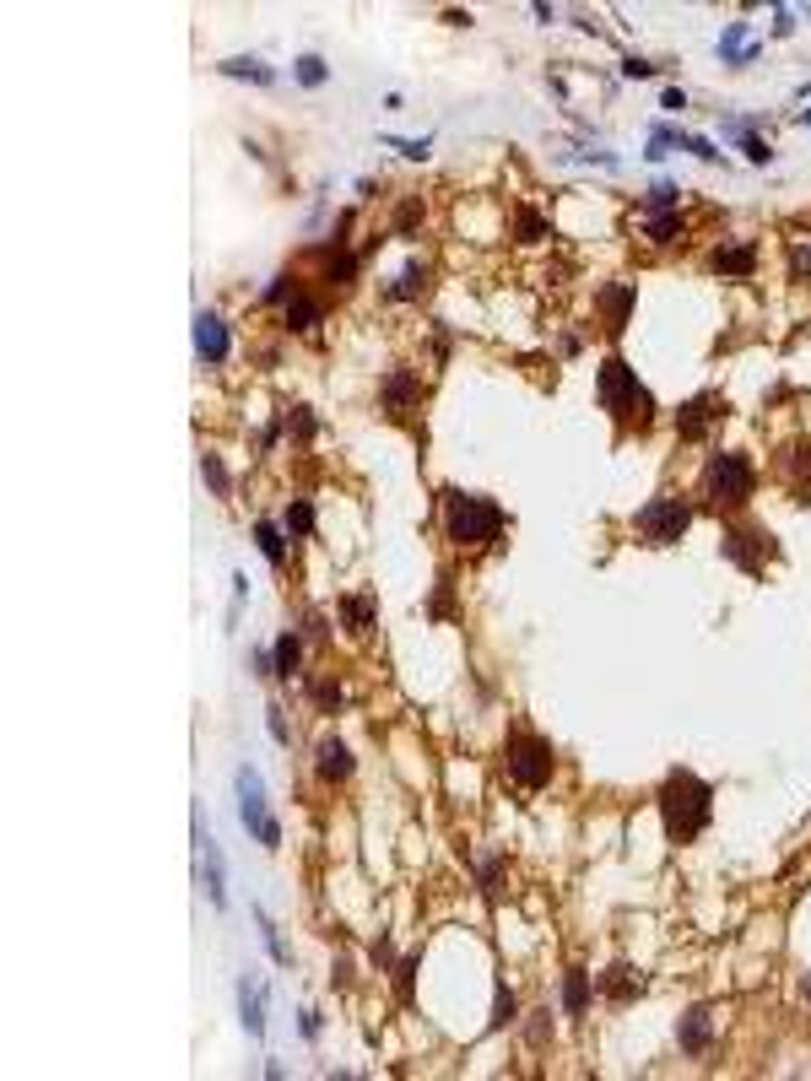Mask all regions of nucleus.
Instances as JSON below:
<instances>
[{
	"label": "nucleus",
	"mask_w": 811,
	"mask_h": 1081,
	"mask_svg": "<svg viewBox=\"0 0 811 1081\" xmlns=\"http://www.w3.org/2000/svg\"><path fill=\"white\" fill-rule=\"evenodd\" d=\"M655 806H660V822H666V838L682 849L714 822V784L698 779L693 768H671L666 784L655 790Z\"/></svg>",
	"instance_id": "obj_1"
},
{
	"label": "nucleus",
	"mask_w": 811,
	"mask_h": 1081,
	"mask_svg": "<svg viewBox=\"0 0 811 1081\" xmlns=\"http://www.w3.org/2000/svg\"><path fill=\"white\" fill-rule=\"evenodd\" d=\"M595 400H601V411H606L611 422H617V433H622V438H628V433L644 438L649 427H655V411H660V406H655V395L644 390V379H638V373H633L628 363H622L617 352H611L606 363L595 368Z\"/></svg>",
	"instance_id": "obj_2"
},
{
	"label": "nucleus",
	"mask_w": 811,
	"mask_h": 1081,
	"mask_svg": "<svg viewBox=\"0 0 811 1081\" xmlns=\"http://www.w3.org/2000/svg\"><path fill=\"white\" fill-rule=\"evenodd\" d=\"M698 492L714 514H741L757 492V465L741 455V449H714V455L703 460Z\"/></svg>",
	"instance_id": "obj_3"
},
{
	"label": "nucleus",
	"mask_w": 811,
	"mask_h": 1081,
	"mask_svg": "<svg viewBox=\"0 0 811 1081\" xmlns=\"http://www.w3.org/2000/svg\"><path fill=\"white\" fill-rule=\"evenodd\" d=\"M444 536L460 546V552H482L503 536V509L482 492H460L449 487L444 492Z\"/></svg>",
	"instance_id": "obj_4"
},
{
	"label": "nucleus",
	"mask_w": 811,
	"mask_h": 1081,
	"mask_svg": "<svg viewBox=\"0 0 811 1081\" xmlns=\"http://www.w3.org/2000/svg\"><path fill=\"white\" fill-rule=\"evenodd\" d=\"M503 773H509V784H520V790H547L552 773H557L552 741L525 730V725H514L509 736H503Z\"/></svg>",
	"instance_id": "obj_5"
},
{
	"label": "nucleus",
	"mask_w": 811,
	"mask_h": 1081,
	"mask_svg": "<svg viewBox=\"0 0 811 1081\" xmlns=\"http://www.w3.org/2000/svg\"><path fill=\"white\" fill-rule=\"evenodd\" d=\"M779 546H774V530L768 525H757V519H725V530H720V557L730 568H741L747 579H757V573L768 568V557H774Z\"/></svg>",
	"instance_id": "obj_6"
},
{
	"label": "nucleus",
	"mask_w": 811,
	"mask_h": 1081,
	"mask_svg": "<svg viewBox=\"0 0 811 1081\" xmlns=\"http://www.w3.org/2000/svg\"><path fill=\"white\" fill-rule=\"evenodd\" d=\"M633 530L644 546H676L693 530V503L676 498V492H660V498H649L644 509L633 514Z\"/></svg>",
	"instance_id": "obj_7"
},
{
	"label": "nucleus",
	"mask_w": 811,
	"mask_h": 1081,
	"mask_svg": "<svg viewBox=\"0 0 811 1081\" xmlns=\"http://www.w3.org/2000/svg\"><path fill=\"white\" fill-rule=\"evenodd\" d=\"M233 790H238V822L260 838V849H282V822L271 817V806H265V779L244 763L233 773Z\"/></svg>",
	"instance_id": "obj_8"
},
{
	"label": "nucleus",
	"mask_w": 811,
	"mask_h": 1081,
	"mask_svg": "<svg viewBox=\"0 0 811 1081\" xmlns=\"http://www.w3.org/2000/svg\"><path fill=\"white\" fill-rule=\"evenodd\" d=\"M347 228H352V217H341L336 233H330L325 244L309 249V260L319 265V282L336 287V292H347V287L357 282V265H363V255H357V249H347Z\"/></svg>",
	"instance_id": "obj_9"
},
{
	"label": "nucleus",
	"mask_w": 811,
	"mask_h": 1081,
	"mask_svg": "<svg viewBox=\"0 0 811 1081\" xmlns=\"http://www.w3.org/2000/svg\"><path fill=\"white\" fill-rule=\"evenodd\" d=\"M725 417H730V400L720 390H698L693 400L676 406V438H682V444H703Z\"/></svg>",
	"instance_id": "obj_10"
},
{
	"label": "nucleus",
	"mask_w": 811,
	"mask_h": 1081,
	"mask_svg": "<svg viewBox=\"0 0 811 1081\" xmlns=\"http://www.w3.org/2000/svg\"><path fill=\"white\" fill-rule=\"evenodd\" d=\"M774 476L779 487L790 492V503H811V438H795V444H784L774 455Z\"/></svg>",
	"instance_id": "obj_11"
},
{
	"label": "nucleus",
	"mask_w": 811,
	"mask_h": 1081,
	"mask_svg": "<svg viewBox=\"0 0 811 1081\" xmlns=\"http://www.w3.org/2000/svg\"><path fill=\"white\" fill-rule=\"evenodd\" d=\"M195 854H201V892L211 898V909H228V871H222V849L206 833L201 811H195Z\"/></svg>",
	"instance_id": "obj_12"
},
{
	"label": "nucleus",
	"mask_w": 811,
	"mask_h": 1081,
	"mask_svg": "<svg viewBox=\"0 0 811 1081\" xmlns=\"http://www.w3.org/2000/svg\"><path fill=\"white\" fill-rule=\"evenodd\" d=\"M417 400H422V379L411 368H390V373H384L379 406H384V417H390V422H406L411 411H417Z\"/></svg>",
	"instance_id": "obj_13"
},
{
	"label": "nucleus",
	"mask_w": 811,
	"mask_h": 1081,
	"mask_svg": "<svg viewBox=\"0 0 811 1081\" xmlns=\"http://www.w3.org/2000/svg\"><path fill=\"white\" fill-rule=\"evenodd\" d=\"M228 352H233V330H228V319L211 314V309H201V314H195V357L217 368V363H228Z\"/></svg>",
	"instance_id": "obj_14"
},
{
	"label": "nucleus",
	"mask_w": 811,
	"mask_h": 1081,
	"mask_svg": "<svg viewBox=\"0 0 811 1081\" xmlns=\"http://www.w3.org/2000/svg\"><path fill=\"white\" fill-rule=\"evenodd\" d=\"M595 303H601V319H606V336L617 341L622 330H628L633 319V303H638V287L633 282H606L601 292H595Z\"/></svg>",
	"instance_id": "obj_15"
},
{
	"label": "nucleus",
	"mask_w": 811,
	"mask_h": 1081,
	"mask_svg": "<svg viewBox=\"0 0 811 1081\" xmlns=\"http://www.w3.org/2000/svg\"><path fill=\"white\" fill-rule=\"evenodd\" d=\"M595 995H606L611 1006H633V1000L644 995V973L633 963H611L606 973H595Z\"/></svg>",
	"instance_id": "obj_16"
},
{
	"label": "nucleus",
	"mask_w": 811,
	"mask_h": 1081,
	"mask_svg": "<svg viewBox=\"0 0 811 1081\" xmlns=\"http://www.w3.org/2000/svg\"><path fill=\"white\" fill-rule=\"evenodd\" d=\"M352 768H357V763H352V746L341 741V736H325V741L314 746V773H319L325 784H347Z\"/></svg>",
	"instance_id": "obj_17"
},
{
	"label": "nucleus",
	"mask_w": 811,
	"mask_h": 1081,
	"mask_svg": "<svg viewBox=\"0 0 811 1081\" xmlns=\"http://www.w3.org/2000/svg\"><path fill=\"white\" fill-rule=\"evenodd\" d=\"M676 1044H682V1054H709L714 1049V1017L709 1006H687L682 1022H676Z\"/></svg>",
	"instance_id": "obj_18"
},
{
	"label": "nucleus",
	"mask_w": 811,
	"mask_h": 1081,
	"mask_svg": "<svg viewBox=\"0 0 811 1081\" xmlns=\"http://www.w3.org/2000/svg\"><path fill=\"white\" fill-rule=\"evenodd\" d=\"M709 271H720V276H741V282H747V276H757V244H752V238L720 244V249L709 255Z\"/></svg>",
	"instance_id": "obj_19"
},
{
	"label": "nucleus",
	"mask_w": 811,
	"mask_h": 1081,
	"mask_svg": "<svg viewBox=\"0 0 811 1081\" xmlns=\"http://www.w3.org/2000/svg\"><path fill=\"white\" fill-rule=\"evenodd\" d=\"M379 622V600L374 595H341V627H347L352 638H368Z\"/></svg>",
	"instance_id": "obj_20"
},
{
	"label": "nucleus",
	"mask_w": 811,
	"mask_h": 1081,
	"mask_svg": "<svg viewBox=\"0 0 811 1081\" xmlns=\"http://www.w3.org/2000/svg\"><path fill=\"white\" fill-rule=\"evenodd\" d=\"M590 1000H595V973L574 963V968L563 973V1011H568V1017H584Z\"/></svg>",
	"instance_id": "obj_21"
},
{
	"label": "nucleus",
	"mask_w": 811,
	"mask_h": 1081,
	"mask_svg": "<svg viewBox=\"0 0 811 1081\" xmlns=\"http://www.w3.org/2000/svg\"><path fill=\"white\" fill-rule=\"evenodd\" d=\"M282 319H287V330H298V336H309V330L319 325V319H325V303H319V298H314L309 287H298V292H292V303L282 309Z\"/></svg>",
	"instance_id": "obj_22"
},
{
	"label": "nucleus",
	"mask_w": 811,
	"mask_h": 1081,
	"mask_svg": "<svg viewBox=\"0 0 811 1081\" xmlns=\"http://www.w3.org/2000/svg\"><path fill=\"white\" fill-rule=\"evenodd\" d=\"M238 1022H244V1033L249 1038H260L265 1033V995H260V984L249 979H238Z\"/></svg>",
	"instance_id": "obj_23"
},
{
	"label": "nucleus",
	"mask_w": 811,
	"mask_h": 1081,
	"mask_svg": "<svg viewBox=\"0 0 811 1081\" xmlns=\"http://www.w3.org/2000/svg\"><path fill=\"white\" fill-rule=\"evenodd\" d=\"M428 282H433V271H428V265H422V260H411L406 271L395 276L390 287H384V298H390V303H417L422 292H428Z\"/></svg>",
	"instance_id": "obj_24"
},
{
	"label": "nucleus",
	"mask_w": 811,
	"mask_h": 1081,
	"mask_svg": "<svg viewBox=\"0 0 811 1081\" xmlns=\"http://www.w3.org/2000/svg\"><path fill=\"white\" fill-rule=\"evenodd\" d=\"M720 60H725V65H752V60H757V44H752L747 22H725V33H720Z\"/></svg>",
	"instance_id": "obj_25"
},
{
	"label": "nucleus",
	"mask_w": 811,
	"mask_h": 1081,
	"mask_svg": "<svg viewBox=\"0 0 811 1081\" xmlns=\"http://www.w3.org/2000/svg\"><path fill=\"white\" fill-rule=\"evenodd\" d=\"M271 660H276V682H292L298 676V665H303V633H287L276 638V649H271Z\"/></svg>",
	"instance_id": "obj_26"
},
{
	"label": "nucleus",
	"mask_w": 811,
	"mask_h": 1081,
	"mask_svg": "<svg viewBox=\"0 0 811 1081\" xmlns=\"http://www.w3.org/2000/svg\"><path fill=\"white\" fill-rule=\"evenodd\" d=\"M222 76H238V82H255V87H271L276 82V71L265 60H249V55H238V60H222L217 65Z\"/></svg>",
	"instance_id": "obj_27"
},
{
	"label": "nucleus",
	"mask_w": 811,
	"mask_h": 1081,
	"mask_svg": "<svg viewBox=\"0 0 811 1081\" xmlns=\"http://www.w3.org/2000/svg\"><path fill=\"white\" fill-rule=\"evenodd\" d=\"M255 925H260V936H265V952H271V963H276V968H292V946L282 941V930H276V919L265 914V909H255Z\"/></svg>",
	"instance_id": "obj_28"
},
{
	"label": "nucleus",
	"mask_w": 811,
	"mask_h": 1081,
	"mask_svg": "<svg viewBox=\"0 0 811 1081\" xmlns=\"http://www.w3.org/2000/svg\"><path fill=\"white\" fill-rule=\"evenodd\" d=\"M255 546L265 552V563H271V568L287 563V541H282V530H276L271 519H260V525H255Z\"/></svg>",
	"instance_id": "obj_29"
},
{
	"label": "nucleus",
	"mask_w": 811,
	"mask_h": 1081,
	"mask_svg": "<svg viewBox=\"0 0 811 1081\" xmlns=\"http://www.w3.org/2000/svg\"><path fill=\"white\" fill-rule=\"evenodd\" d=\"M514 233H520V244H541V238H552V222L541 217V211L520 206V211H514Z\"/></svg>",
	"instance_id": "obj_30"
},
{
	"label": "nucleus",
	"mask_w": 811,
	"mask_h": 1081,
	"mask_svg": "<svg viewBox=\"0 0 811 1081\" xmlns=\"http://www.w3.org/2000/svg\"><path fill=\"white\" fill-rule=\"evenodd\" d=\"M282 525H287V536H314V503L309 498H292L287 509H282Z\"/></svg>",
	"instance_id": "obj_31"
},
{
	"label": "nucleus",
	"mask_w": 811,
	"mask_h": 1081,
	"mask_svg": "<svg viewBox=\"0 0 811 1081\" xmlns=\"http://www.w3.org/2000/svg\"><path fill=\"white\" fill-rule=\"evenodd\" d=\"M417 968H422L417 952H406L401 963H395V1000H401V1006H411V995H417Z\"/></svg>",
	"instance_id": "obj_32"
},
{
	"label": "nucleus",
	"mask_w": 811,
	"mask_h": 1081,
	"mask_svg": "<svg viewBox=\"0 0 811 1081\" xmlns=\"http://www.w3.org/2000/svg\"><path fill=\"white\" fill-rule=\"evenodd\" d=\"M649 244H676V233H682V211H655V217L644 222Z\"/></svg>",
	"instance_id": "obj_33"
},
{
	"label": "nucleus",
	"mask_w": 811,
	"mask_h": 1081,
	"mask_svg": "<svg viewBox=\"0 0 811 1081\" xmlns=\"http://www.w3.org/2000/svg\"><path fill=\"white\" fill-rule=\"evenodd\" d=\"M676 206H682V190H676L671 179H655V184H649V195H644V211H649V217H655V211H676Z\"/></svg>",
	"instance_id": "obj_34"
},
{
	"label": "nucleus",
	"mask_w": 811,
	"mask_h": 1081,
	"mask_svg": "<svg viewBox=\"0 0 811 1081\" xmlns=\"http://www.w3.org/2000/svg\"><path fill=\"white\" fill-rule=\"evenodd\" d=\"M292 292H298V276H292V271H282V276H271V287L260 292V303H265V309H287V303H292Z\"/></svg>",
	"instance_id": "obj_35"
},
{
	"label": "nucleus",
	"mask_w": 811,
	"mask_h": 1081,
	"mask_svg": "<svg viewBox=\"0 0 811 1081\" xmlns=\"http://www.w3.org/2000/svg\"><path fill=\"white\" fill-rule=\"evenodd\" d=\"M309 698H314L319 714H336L341 703H347V692H341V682H330V676H325V682H309Z\"/></svg>",
	"instance_id": "obj_36"
},
{
	"label": "nucleus",
	"mask_w": 811,
	"mask_h": 1081,
	"mask_svg": "<svg viewBox=\"0 0 811 1081\" xmlns=\"http://www.w3.org/2000/svg\"><path fill=\"white\" fill-rule=\"evenodd\" d=\"M509 1022H520V1000H514V990H509V984H498V1000H493V1022H487V1027H493V1033H503V1027H509Z\"/></svg>",
	"instance_id": "obj_37"
},
{
	"label": "nucleus",
	"mask_w": 811,
	"mask_h": 1081,
	"mask_svg": "<svg viewBox=\"0 0 811 1081\" xmlns=\"http://www.w3.org/2000/svg\"><path fill=\"white\" fill-rule=\"evenodd\" d=\"M417 222H422V195H406L401 211H395V222H390V233L395 238H411V233H417Z\"/></svg>",
	"instance_id": "obj_38"
},
{
	"label": "nucleus",
	"mask_w": 811,
	"mask_h": 1081,
	"mask_svg": "<svg viewBox=\"0 0 811 1081\" xmlns=\"http://www.w3.org/2000/svg\"><path fill=\"white\" fill-rule=\"evenodd\" d=\"M282 422H287V433L298 438V444H309V438L319 433V417H314V406H292Z\"/></svg>",
	"instance_id": "obj_39"
},
{
	"label": "nucleus",
	"mask_w": 811,
	"mask_h": 1081,
	"mask_svg": "<svg viewBox=\"0 0 811 1081\" xmlns=\"http://www.w3.org/2000/svg\"><path fill=\"white\" fill-rule=\"evenodd\" d=\"M201 476L211 482V492H217V498H228V492H233V476H228V465H222L217 455H201Z\"/></svg>",
	"instance_id": "obj_40"
},
{
	"label": "nucleus",
	"mask_w": 811,
	"mask_h": 1081,
	"mask_svg": "<svg viewBox=\"0 0 811 1081\" xmlns=\"http://www.w3.org/2000/svg\"><path fill=\"white\" fill-rule=\"evenodd\" d=\"M547 1038H552V1006H541V1011H530V1022H525V1044L541 1049Z\"/></svg>",
	"instance_id": "obj_41"
},
{
	"label": "nucleus",
	"mask_w": 811,
	"mask_h": 1081,
	"mask_svg": "<svg viewBox=\"0 0 811 1081\" xmlns=\"http://www.w3.org/2000/svg\"><path fill=\"white\" fill-rule=\"evenodd\" d=\"M482 892L493 903L503 898V854H487V860H482Z\"/></svg>",
	"instance_id": "obj_42"
},
{
	"label": "nucleus",
	"mask_w": 811,
	"mask_h": 1081,
	"mask_svg": "<svg viewBox=\"0 0 811 1081\" xmlns=\"http://www.w3.org/2000/svg\"><path fill=\"white\" fill-rule=\"evenodd\" d=\"M265 730H271L276 746H292V725H287V709H282V703H271V709H265Z\"/></svg>",
	"instance_id": "obj_43"
},
{
	"label": "nucleus",
	"mask_w": 811,
	"mask_h": 1081,
	"mask_svg": "<svg viewBox=\"0 0 811 1081\" xmlns=\"http://www.w3.org/2000/svg\"><path fill=\"white\" fill-rule=\"evenodd\" d=\"M790 282H811V244L806 238L790 244Z\"/></svg>",
	"instance_id": "obj_44"
},
{
	"label": "nucleus",
	"mask_w": 811,
	"mask_h": 1081,
	"mask_svg": "<svg viewBox=\"0 0 811 1081\" xmlns=\"http://www.w3.org/2000/svg\"><path fill=\"white\" fill-rule=\"evenodd\" d=\"M325 76L330 71H325V60H319V55H298V82L303 87H325Z\"/></svg>",
	"instance_id": "obj_45"
},
{
	"label": "nucleus",
	"mask_w": 811,
	"mask_h": 1081,
	"mask_svg": "<svg viewBox=\"0 0 811 1081\" xmlns=\"http://www.w3.org/2000/svg\"><path fill=\"white\" fill-rule=\"evenodd\" d=\"M682 152L703 157V163H725V152H714V141H703V136H687V130H682Z\"/></svg>",
	"instance_id": "obj_46"
},
{
	"label": "nucleus",
	"mask_w": 811,
	"mask_h": 1081,
	"mask_svg": "<svg viewBox=\"0 0 811 1081\" xmlns=\"http://www.w3.org/2000/svg\"><path fill=\"white\" fill-rule=\"evenodd\" d=\"M384 146H395V152H401V157H417V163H422V157L433 152V141H428V136H422V141H401V136H384Z\"/></svg>",
	"instance_id": "obj_47"
},
{
	"label": "nucleus",
	"mask_w": 811,
	"mask_h": 1081,
	"mask_svg": "<svg viewBox=\"0 0 811 1081\" xmlns=\"http://www.w3.org/2000/svg\"><path fill=\"white\" fill-rule=\"evenodd\" d=\"M303 633H309L314 644H325V638H330V622L319 617V611H303Z\"/></svg>",
	"instance_id": "obj_48"
},
{
	"label": "nucleus",
	"mask_w": 811,
	"mask_h": 1081,
	"mask_svg": "<svg viewBox=\"0 0 811 1081\" xmlns=\"http://www.w3.org/2000/svg\"><path fill=\"white\" fill-rule=\"evenodd\" d=\"M622 76H633V82H644V76H655V65H649V60H638V55H628V60H622Z\"/></svg>",
	"instance_id": "obj_49"
},
{
	"label": "nucleus",
	"mask_w": 811,
	"mask_h": 1081,
	"mask_svg": "<svg viewBox=\"0 0 811 1081\" xmlns=\"http://www.w3.org/2000/svg\"><path fill=\"white\" fill-rule=\"evenodd\" d=\"M790 33H795V11L779 6V11H774V38H790Z\"/></svg>",
	"instance_id": "obj_50"
},
{
	"label": "nucleus",
	"mask_w": 811,
	"mask_h": 1081,
	"mask_svg": "<svg viewBox=\"0 0 811 1081\" xmlns=\"http://www.w3.org/2000/svg\"><path fill=\"white\" fill-rule=\"evenodd\" d=\"M660 109L682 114V109H687V92H682V87H666V98H660Z\"/></svg>",
	"instance_id": "obj_51"
},
{
	"label": "nucleus",
	"mask_w": 811,
	"mask_h": 1081,
	"mask_svg": "<svg viewBox=\"0 0 811 1081\" xmlns=\"http://www.w3.org/2000/svg\"><path fill=\"white\" fill-rule=\"evenodd\" d=\"M298 1027H303V1038H319V1011H303Z\"/></svg>",
	"instance_id": "obj_52"
},
{
	"label": "nucleus",
	"mask_w": 811,
	"mask_h": 1081,
	"mask_svg": "<svg viewBox=\"0 0 811 1081\" xmlns=\"http://www.w3.org/2000/svg\"><path fill=\"white\" fill-rule=\"evenodd\" d=\"M801 995H806V1000H811V973H806V984H801Z\"/></svg>",
	"instance_id": "obj_53"
},
{
	"label": "nucleus",
	"mask_w": 811,
	"mask_h": 1081,
	"mask_svg": "<svg viewBox=\"0 0 811 1081\" xmlns=\"http://www.w3.org/2000/svg\"><path fill=\"white\" fill-rule=\"evenodd\" d=\"M801 125H806V130H811V109H806V114H801Z\"/></svg>",
	"instance_id": "obj_54"
}]
</instances>
